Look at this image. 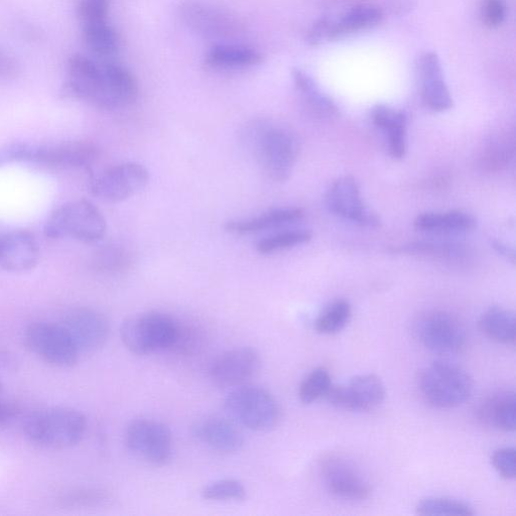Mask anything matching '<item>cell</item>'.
Instances as JSON below:
<instances>
[{
  "label": "cell",
  "mask_w": 516,
  "mask_h": 516,
  "mask_svg": "<svg viewBox=\"0 0 516 516\" xmlns=\"http://www.w3.org/2000/svg\"><path fill=\"white\" fill-rule=\"evenodd\" d=\"M475 218L462 211L424 213L415 220V227L427 232H462L474 229Z\"/></svg>",
  "instance_id": "29"
},
{
  "label": "cell",
  "mask_w": 516,
  "mask_h": 516,
  "mask_svg": "<svg viewBox=\"0 0 516 516\" xmlns=\"http://www.w3.org/2000/svg\"><path fill=\"white\" fill-rule=\"evenodd\" d=\"M372 119L385 134L389 151L394 159H403L407 151V116L402 111L383 105L372 111Z\"/></svg>",
  "instance_id": "24"
},
{
  "label": "cell",
  "mask_w": 516,
  "mask_h": 516,
  "mask_svg": "<svg viewBox=\"0 0 516 516\" xmlns=\"http://www.w3.org/2000/svg\"><path fill=\"white\" fill-rule=\"evenodd\" d=\"M332 384L329 371L323 367L316 368L302 381L299 398L305 405L313 404L325 398Z\"/></svg>",
  "instance_id": "36"
},
{
  "label": "cell",
  "mask_w": 516,
  "mask_h": 516,
  "mask_svg": "<svg viewBox=\"0 0 516 516\" xmlns=\"http://www.w3.org/2000/svg\"><path fill=\"white\" fill-rule=\"evenodd\" d=\"M417 341L427 350L441 355L461 352L467 344V332L461 321L446 311H429L414 323Z\"/></svg>",
  "instance_id": "8"
},
{
  "label": "cell",
  "mask_w": 516,
  "mask_h": 516,
  "mask_svg": "<svg viewBox=\"0 0 516 516\" xmlns=\"http://www.w3.org/2000/svg\"><path fill=\"white\" fill-rule=\"evenodd\" d=\"M261 367V357L249 347L222 353L212 363L210 377L220 387H237L251 379Z\"/></svg>",
  "instance_id": "17"
},
{
  "label": "cell",
  "mask_w": 516,
  "mask_h": 516,
  "mask_svg": "<svg viewBox=\"0 0 516 516\" xmlns=\"http://www.w3.org/2000/svg\"><path fill=\"white\" fill-rule=\"evenodd\" d=\"M194 437L212 450L224 454L238 452L244 439L235 424L221 417H206L192 429Z\"/></svg>",
  "instance_id": "22"
},
{
  "label": "cell",
  "mask_w": 516,
  "mask_h": 516,
  "mask_svg": "<svg viewBox=\"0 0 516 516\" xmlns=\"http://www.w3.org/2000/svg\"><path fill=\"white\" fill-rule=\"evenodd\" d=\"M243 142L272 180L289 179L299 155V142L291 129L274 121L256 120L247 125Z\"/></svg>",
  "instance_id": "1"
},
{
  "label": "cell",
  "mask_w": 516,
  "mask_h": 516,
  "mask_svg": "<svg viewBox=\"0 0 516 516\" xmlns=\"http://www.w3.org/2000/svg\"><path fill=\"white\" fill-rule=\"evenodd\" d=\"M515 449L513 447H504L496 450L492 455V465L497 473L506 480L515 478Z\"/></svg>",
  "instance_id": "40"
},
{
  "label": "cell",
  "mask_w": 516,
  "mask_h": 516,
  "mask_svg": "<svg viewBox=\"0 0 516 516\" xmlns=\"http://www.w3.org/2000/svg\"><path fill=\"white\" fill-rule=\"evenodd\" d=\"M85 46L102 58L113 56L118 50V36L107 21L82 25Z\"/></svg>",
  "instance_id": "30"
},
{
  "label": "cell",
  "mask_w": 516,
  "mask_h": 516,
  "mask_svg": "<svg viewBox=\"0 0 516 516\" xmlns=\"http://www.w3.org/2000/svg\"><path fill=\"white\" fill-rule=\"evenodd\" d=\"M110 499V494L100 488H75L62 493L58 504L67 509H82L98 507Z\"/></svg>",
  "instance_id": "35"
},
{
  "label": "cell",
  "mask_w": 516,
  "mask_h": 516,
  "mask_svg": "<svg viewBox=\"0 0 516 516\" xmlns=\"http://www.w3.org/2000/svg\"><path fill=\"white\" fill-rule=\"evenodd\" d=\"M311 239L312 233L308 230H287L258 241L256 250L261 254L268 255L305 244Z\"/></svg>",
  "instance_id": "33"
},
{
  "label": "cell",
  "mask_w": 516,
  "mask_h": 516,
  "mask_svg": "<svg viewBox=\"0 0 516 516\" xmlns=\"http://www.w3.org/2000/svg\"><path fill=\"white\" fill-rule=\"evenodd\" d=\"M28 349L44 362L60 368L73 367L80 352L61 323L36 322L25 332Z\"/></svg>",
  "instance_id": "9"
},
{
  "label": "cell",
  "mask_w": 516,
  "mask_h": 516,
  "mask_svg": "<svg viewBox=\"0 0 516 516\" xmlns=\"http://www.w3.org/2000/svg\"><path fill=\"white\" fill-rule=\"evenodd\" d=\"M202 496L209 501H242L246 498V489L236 479H221L205 486Z\"/></svg>",
  "instance_id": "37"
},
{
  "label": "cell",
  "mask_w": 516,
  "mask_h": 516,
  "mask_svg": "<svg viewBox=\"0 0 516 516\" xmlns=\"http://www.w3.org/2000/svg\"><path fill=\"white\" fill-rule=\"evenodd\" d=\"M383 18L381 10L372 5L356 6L338 19L324 18L310 29L307 41L320 45L338 37L372 28Z\"/></svg>",
  "instance_id": "15"
},
{
  "label": "cell",
  "mask_w": 516,
  "mask_h": 516,
  "mask_svg": "<svg viewBox=\"0 0 516 516\" xmlns=\"http://www.w3.org/2000/svg\"><path fill=\"white\" fill-rule=\"evenodd\" d=\"M201 341L199 330L194 327L182 325L179 322L177 336L170 350L176 353L190 354L200 346Z\"/></svg>",
  "instance_id": "39"
},
{
  "label": "cell",
  "mask_w": 516,
  "mask_h": 516,
  "mask_svg": "<svg viewBox=\"0 0 516 516\" xmlns=\"http://www.w3.org/2000/svg\"><path fill=\"white\" fill-rule=\"evenodd\" d=\"M352 307L348 301L337 300L330 304L318 317L315 329L323 335H335L341 332L349 323Z\"/></svg>",
  "instance_id": "32"
},
{
  "label": "cell",
  "mask_w": 516,
  "mask_h": 516,
  "mask_svg": "<svg viewBox=\"0 0 516 516\" xmlns=\"http://www.w3.org/2000/svg\"><path fill=\"white\" fill-rule=\"evenodd\" d=\"M422 98L432 110L444 112L453 107V99L444 80L439 57L434 52L423 54L418 62Z\"/></svg>",
  "instance_id": "21"
},
{
  "label": "cell",
  "mask_w": 516,
  "mask_h": 516,
  "mask_svg": "<svg viewBox=\"0 0 516 516\" xmlns=\"http://www.w3.org/2000/svg\"><path fill=\"white\" fill-rule=\"evenodd\" d=\"M303 216L301 209H276L249 219L230 221L225 229L233 234L247 235L295 223Z\"/></svg>",
  "instance_id": "25"
},
{
  "label": "cell",
  "mask_w": 516,
  "mask_h": 516,
  "mask_svg": "<svg viewBox=\"0 0 516 516\" xmlns=\"http://www.w3.org/2000/svg\"><path fill=\"white\" fill-rule=\"evenodd\" d=\"M125 444L129 451L144 461L166 465L173 455V438L168 426L153 419H138L128 425Z\"/></svg>",
  "instance_id": "11"
},
{
  "label": "cell",
  "mask_w": 516,
  "mask_h": 516,
  "mask_svg": "<svg viewBox=\"0 0 516 516\" xmlns=\"http://www.w3.org/2000/svg\"><path fill=\"white\" fill-rule=\"evenodd\" d=\"M333 407L350 412H370L385 399V387L374 374L353 377L344 384H332L324 398Z\"/></svg>",
  "instance_id": "13"
},
{
  "label": "cell",
  "mask_w": 516,
  "mask_h": 516,
  "mask_svg": "<svg viewBox=\"0 0 516 516\" xmlns=\"http://www.w3.org/2000/svg\"><path fill=\"white\" fill-rule=\"evenodd\" d=\"M150 173L139 163L113 166L97 177L90 185L92 195L107 203H120L141 193L149 184Z\"/></svg>",
  "instance_id": "12"
},
{
  "label": "cell",
  "mask_w": 516,
  "mask_h": 516,
  "mask_svg": "<svg viewBox=\"0 0 516 516\" xmlns=\"http://www.w3.org/2000/svg\"><path fill=\"white\" fill-rule=\"evenodd\" d=\"M61 324L68 331L80 353L94 352L103 347L110 327L106 317L90 308L70 310Z\"/></svg>",
  "instance_id": "16"
},
{
  "label": "cell",
  "mask_w": 516,
  "mask_h": 516,
  "mask_svg": "<svg viewBox=\"0 0 516 516\" xmlns=\"http://www.w3.org/2000/svg\"><path fill=\"white\" fill-rule=\"evenodd\" d=\"M126 255L120 249L113 246L101 249L95 258V265L102 271H117L124 266Z\"/></svg>",
  "instance_id": "41"
},
{
  "label": "cell",
  "mask_w": 516,
  "mask_h": 516,
  "mask_svg": "<svg viewBox=\"0 0 516 516\" xmlns=\"http://www.w3.org/2000/svg\"><path fill=\"white\" fill-rule=\"evenodd\" d=\"M102 69L114 109L133 104L139 96V85L132 72L114 63L104 64Z\"/></svg>",
  "instance_id": "27"
},
{
  "label": "cell",
  "mask_w": 516,
  "mask_h": 516,
  "mask_svg": "<svg viewBox=\"0 0 516 516\" xmlns=\"http://www.w3.org/2000/svg\"><path fill=\"white\" fill-rule=\"evenodd\" d=\"M293 79L301 96L312 109L324 115H334L338 112L335 103L320 90L314 80L305 72L295 69Z\"/></svg>",
  "instance_id": "31"
},
{
  "label": "cell",
  "mask_w": 516,
  "mask_h": 516,
  "mask_svg": "<svg viewBox=\"0 0 516 516\" xmlns=\"http://www.w3.org/2000/svg\"><path fill=\"white\" fill-rule=\"evenodd\" d=\"M40 247L28 231L15 230L0 235V268L13 273H25L36 268Z\"/></svg>",
  "instance_id": "20"
},
{
  "label": "cell",
  "mask_w": 516,
  "mask_h": 516,
  "mask_svg": "<svg viewBox=\"0 0 516 516\" xmlns=\"http://www.w3.org/2000/svg\"><path fill=\"white\" fill-rule=\"evenodd\" d=\"M180 11L184 23L204 37H231L239 31L240 24L235 17L213 6L188 2L181 7Z\"/></svg>",
  "instance_id": "19"
},
{
  "label": "cell",
  "mask_w": 516,
  "mask_h": 516,
  "mask_svg": "<svg viewBox=\"0 0 516 516\" xmlns=\"http://www.w3.org/2000/svg\"><path fill=\"white\" fill-rule=\"evenodd\" d=\"M326 205L330 212L346 220L368 227L379 225V219L368 210L357 183L350 177L341 178L330 187Z\"/></svg>",
  "instance_id": "18"
},
{
  "label": "cell",
  "mask_w": 516,
  "mask_h": 516,
  "mask_svg": "<svg viewBox=\"0 0 516 516\" xmlns=\"http://www.w3.org/2000/svg\"><path fill=\"white\" fill-rule=\"evenodd\" d=\"M98 159L97 149L84 142L36 144L12 142L0 145V165L33 163L61 168H84Z\"/></svg>",
  "instance_id": "2"
},
{
  "label": "cell",
  "mask_w": 516,
  "mask_h": 516,
  "mask_svg": "<svg viewBox=\"0 0 516 516\" xmlns=\"http://www.w3.org/2000/svg\"><path fill=\"white\" fill-rule=\"evenodd\" d=\"M178 324L164 313L141 314L123 322L121 341L126 349L140 356L170 350L177 336Z\"/></svg>",
  "instance_id": "7"
},
{
  "label": "cell",
  "mask_w": 516,
  "mask_h": 516,
  "mask_svg": "<svg viewBox=\"0 0 516 516\" xmlns=\"http://www.w3.org/2000/svg\"><path fill=\"white\" fill-rule=\"evenodd\" d=\"M21 414L20 407L12 402L0 400V426L10 424Z\"/></svg>",
  "instance_id": "43"
},
{
  "label": "cell",
  "mask_w": 516,
  "mask_h": 516,
  "mask_svg": "<svg viewBox=\"0 0 516 516\" xmlns=\"http://www.w3.org/2000/svg\"><path fill=\"white\" fill-rule=\"evenodd\" d=\"M19 66L16 60L7 53L0 51V76L12 77L18 73Z\"/></svg>",
  "instance_id": "44"
},
{
  "label": "cell",
  "mask_w": 516,
  "mask_h": 516,
  "mask_svg": "<svg viewBox=\"0 0 516 516\" xmlns=\"http://www.w3.org/2000/svg\"><path fill=\"white\" fill-rule=\"evenodd\" d=\"M108 4L106 0H81L77 17L82 25L107 21Z\"/></svg>",
  "instance_id": "38"
},
{
  "label": "cell",
  "mask_w": 516,
  "mask_h": 516,
  "mask_svg": "<svg viewBox=\"0 0 516 516\" xmlns=\"http://www.w3.org/2000/svg\"><path fill=\"white\" fill-rule=\"evenodd\" d=\"M504 0H483L481 15L484 24L489 28L499 27L505 19Z\"/></svg>",
  "instance_id": "42"
},
{
  "label": "cell",
  "mask_w": 516,
  "mask_h": 516,
  "mask_svg": "<svg viewBox=\"0 0 516 516\" xmlns=\"http://www.w3.org/2000/svg\"><path fill=\"white\" fill-rule=\"evenodd\" d=\"M86 430L85 415L68 407H54L36 412L24 425V432L32 443L55 450L78 445Z\"/></svg>",
  "instance_id": "3"
},
{
  "label": "cell",
  "mask_w": 516,
  "mask_h": 516,
  "mask_svg": "<svg viewBox=\"0 0 516 516\" xmlns=\"http://www.w3.org/2000/svg\"><path fill=\"white\" fill-rule=\"evenodd\" d=\"M419 515H457L470 516L474 515L473 508L458 499L449 497H427L419 501L416 506Z\"/></svg>",
  "instance_id": "34"
},
{
  "label": "cell",
  "mask_w": 516,
  "mask_h": 516,
  "mask_svg": "<svg viewBox=\"0 0 516 516\" xmlns=\"http://www.w3.org/2000/svg\"><path fill=\"white\" fill-rule=\"evenodd\" d=\"M479 328L485 337L495 343L506 346L515 344V316L507 309H488L479 320Z\"/></svg>",
  "instance_id": "28"
},
{
  "label": "cell",
  "mask_w": 516,
  "mask_h": 516,
  "mask_svg": "<svg viewBox=\"0 0 516 516\" xmlns=\"http://www.w3.org/2000/svg\"><path fill=\"white\" fill-rule=\"evenodd\" d=\"M323 483L333 496L349 500L363 501L370 497L371 486L356 466L338 455H328L320 465Z\"/></svg>",
  "instance_id": "14"
},
{
  "label": "cell",
  "mask_w": 516,
  "mask_h": 516,
  "mask_svg": "<svg viewBox=\"0 0 516 516\" xmlns=\"http://www.w3.org/2000/svg\"><path fill=\"white\" fill-rule=\"evenodd\" d=\"M417 387L421 397L432 407L454 409L470 399L473 381L462 367L448 361H435L421 369Z\"/></svg>",
  "instance_id": "4"
},
{
  "label": "cell",
  "mask_w": 516,
  "mask_h": 516,
  "mask_svg": "<svg viewBox=\"0 0 516 516\" xmlns=\"http://www.w3.org/2000/svg\"><path fill=\"white\" fill-rule=\"evenodd\" d=\"M11 363L10 354L3 348L0 347V366H6Z\"/></svg>",
  "instance_id": "45"
},
{
  "label": "cell",
  "mask_w": 516,
  "mask_h": 516,
  "mask_svg": "<svg viewBox=\"0 0 516 516\" xmlns=\"http://www.w3.org/2000/svg\"><path fill=\"white\" fill-rule=\"evenodd\" d=\"M107 222L102 212L87 200L69 202L47 220L44 232L52 239L70 238L82 243H96L106 234Z\"/></svg>",
  "instance_id": "5"
},
{
  "label": "cell",
  "mask_w": 516,
  "mask_h": 516,
  "mask_svg": "<svg viewBox=\"0 0 516 516\" xmlns=\"http://www.w3.org/2000/svg\"><path fill=\"white\" fill-rule=\"evenodd\" d=\"M224 407L235 423L252 431H270L281 419L277 400L260 386L243 384L235 387L227 396Z\"/></svg>",
  "instance_id": "6"
},
{
  "label": "cell",
  "mask_w": 516,
  "mask_h": 516,
  "mask_svg": "<svg viewBox=\"0 0 516 516\" xmlns=\"http://www.w3.org/2000/svg\"><path fill=\"white\" fill-rule=\"evenodd\" d=\"M67 73L62 87L65 97L111 110L102 66L84 55L74 54L67 61Z\"/></svg>",
  "instance_id": "10"
},
{
  "label": "cell",
  "mask_w": 516,
  "mask_h": 516,
  "mask_svg": "<svg viewBox=\"0 0 516 516\" xmlns=\"http://www.w3.org/2000/svg\"><path fill=\"white\" fill-rule=\"evenodd\" d=\"M478 417L485 425L502 432L513 433L516 428V396L514 391H500L480 405Z\"/></svg>",
  "instance_id": "23"
},
{
  "label": "cell",
  "mask_w": 516,
  "mask_h": 516,
  "mask_svg": "<svg viewBox=\"0 0 516 516\" xmlns=\"http://www.w3.org/2000/svg\"><path fill=\"white\" fill-rule=\"evenodd\" d=\"M205 61L214 69H240L261 64L263 55L251 47L219 44L208 51Z\"/></svg>",
  "instance_id": "26"
}]
</instances>
